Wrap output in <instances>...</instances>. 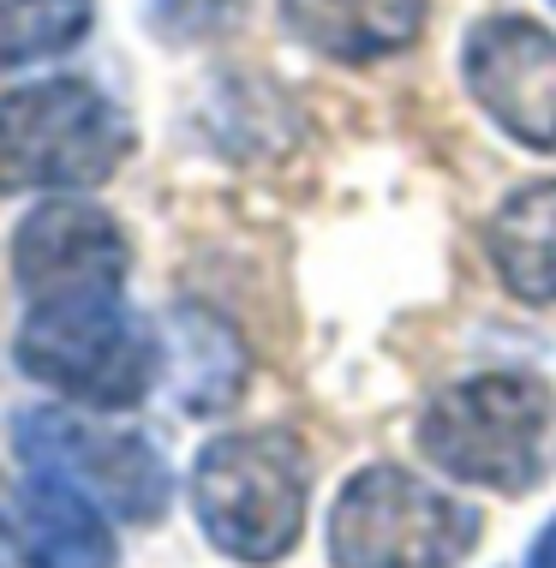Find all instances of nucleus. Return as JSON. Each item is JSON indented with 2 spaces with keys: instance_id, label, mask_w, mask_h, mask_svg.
<instances>
[{
  "instance_id": "nucleus-15",
  "label": "nucleus",
  "mask_w": 556,
  "mask_h": 568,
  "mask_svg": "<svg viewBox=\"0 0 556 568\" xmlns=\"http://www.w3.org/2000/svg\"><path fill=\"white\" fill-rule=\"evenodd\" d=\"M527 568H556V520H550V527L533 539V550H527Z\"/></svg>"
},
{
  "instance_id": "nucleus-17",
  "label": "nucleus",
  "mask_w": 556,
  "mask_h": 568,
  "mask_svg": "<svg viewBox=\"0 0 556 568\" xmlns=\"http://www.w3.org/2000/svg\"><path fill=\"white\" fill-rule=\"evenodd\" d=\"M550 7H556V0H550Z\"/></svg>"
},
{
  "instance_id": "nucleus-7",
  "label": "nucleus",
  "mask_w": 556,
  "mask_h": 568,
  "mask_svg": "<svg viewBox=\"0 0 556 568\" xmlns=\"http://www.w3.org/2000/svg\"><path fill=\"white\" fill-rule=\"evenodd\" d=\"M132 245L102 204L84 197H49L12 227V282L24 305L60 300H114L127 294Z\"/></svg>"
},
{
  "instance_id": "nucleus-2",
  "label": "nucleus",
  "mask_w": 556,
  "mask_h": 568,
  "mask_svg": "<svg viewBox=\"0 0 556 568\" xmlns=\"http://www.w3.org/2000/svg\"><path fill=\"white\" fill-rule=\"evenodd\" d=\"M12 359L30 383L90 413H132L162 377V335L132 317L127 294L30 305Z\"/></svg>"
},
{
  "instance_id": "nucleus-10",
  "label": "nucleus",
  "mask_w": 556,
  "mask_h": 568,
  "mask_svg": "<svg viewBox=\"0 0 556 568\" xmlns=\"http://www.w3.org/2000/svg\"><path fill=\"white\" fill-rule=\"evenodd\" d=\"M162 372L174 389V407L192 419H215L240 402L252 353H245L240 329L228 317L204 312V305H168L162 317Z\"/></svg>"
},
{
  "instance_id": "nucleus-9",
  "label": "nucleus",
  "mask_w": 556,
  "mask_h": 568,
  "mask_svg": "<svg viewBox=\"0 0 556 568\" xmlns=\"http://www.w3.org/2000/svg\"><path fill=\"white\" fill-rule=\"evenodd\" d=\"M97 497L49 467H19L12 490V550L24 568H120V539Z\"/></svg>"
},
{
  "instance_id": "nucleus-16",
  "label": "nucleus",
  "mask_w": 556,
  "mask_h": 568,
  "mask_svg": "<svg viewBox=\"0 0 556 568\" xmlns=\"http://www.w3.org/2000/svg\"><path fill=\"white\" fill-rule=\"evenodd\" d=\"M12 539V515H0V545ZM0 568H7V550H0Z\"/></svg>"
},
{
  "instance_id": "nucleus-3",
  "label": "nucleus",
  "mask_w": 556,
  "mask_h": 568,
  "mask_svg": "<svg viewBox=\"0 0 556 568\" xmlns=\"http://www.w3.org/2000/svg\"><path fill=\"white\" fill-rule=\"evenodd\" d=\"M550 419L556 407L538 377L478 372L431 395V407L419 413V455L455 485L520 497L545 473Z\"/></svg>"
},
{
  "instance_id": "nucleus-13",
  "label": "nucleus",
  "mask_w": 556,
  "mask_h": 568,
  "mask_svg": "<svg viewBox=\"0 0 556 568\" xmlns=\"http://www.w3.org/2000/svg\"><path fill=\"white\" fill-rule=\"evenodd\" d=\"M97 0H0V72L79 49Z\"/></svg>"
},
{
  "instance_id": "nucleus-14",
  "label": "nucleus",
  "mask_w": 556,
  "mask_h": 568,
  "mask_svg": "<svg viewBox=\"0 0 556 568\" xmlns=\"http://www.w3.org/2000/svg\"><path fill=\"white\" fill-rule=\"evenodd\" d=\"M245 19V0H144V24L162 42H215Z\"/></svg>"
},
{
  "instance_id": "nucleus-4",
  "label": "nucleus",
  "mask_w": 556,
  "mask_h": 568,
  "mask_svg": "<svg viewBox=\"0 0 556 568\" xmlns=\"http://www.w3.org/2000/svg\"><path fill=\"white\" fill-rule=\"evenodd\" d=\"M127 150L132 120L90 79H37L0 97V192H90Z\"/></svg>"
},
{
  "instance_id": "nucleus-11",
  "label": "nucleus",
  "mask_w": 556,
  "mask_h": 568,
  "mask_svg": "<svg viewBox=\"0 0 556 568\" xmlns=\"http://www.w3.org/2000/svg\"><path fill=\"white\" fill-rule=\"evenodd\" d=\"M431 0H282V24L323 60L371 67L413 49Z\"/></svg>"
},
{
  "instance_id": "nucleus-5",
  "label": "nucleus",
  "mask_w": 556,
  "mask_h": 568,
  "mask_svg": "<svg viewBox=\"0 0 556 568\" xmlns=\"http://www.w3.org/2000/svg\"><path fill=\"white\" fill-rule=\"evenodd\" d=\"M478 545V509L395 460H371L330 509L335 568H461Z\"/></svg>"
},
{
  "instance_id": "nucleus-8",
  "label": "nucleus",
  "mask_w": 556,
  "mask_h": 568,
  "mask_svg": "<svg viewBox=\"0 0 556 568\" xmlns=\"http://www.w3.org/2000/svg\"><path fill=\"white\" fill-rule=\"evenodd\" d=\"M461 79L515 144L556 150V30L520 12H491L461 42Z\"/></svg>"
},
{
  "instance_id": "nucleus-6",
  "label": "nucleus",
  "mask_w": 556,
  "mask_h": 568,
  "mask_svg": "<svg viewBox=\"0 0 556 568\" xmlns=\"http://www.w3.org/2000/svg\"><path fill=\"white\" fill-rule=\"evenodd\" d=\"M12 449L19 467H49L72 479L84 497H97L114 520L150 527L174 503V467L144 432L102 425V413L72 407H24L12 413Z\"/></svg>"
},
{
  "instance_id": "nucleus-1",
  "label": "nucleus",
  "mask_w": 556,
  "mask_h": 568,
  "mask_svg": "<svg viewBox=\"0 0 556 568\" xmlns=\"http://www.w3.org/2000/svg\"><path fill=\"white\" fill-rule=\"evenodd\" d=\"M185 497H192L198 532L228 562L270 568L305 532L312 460L287 432H234L198 449Z\"/></svg>"
},
{
  "instance_id": "nucleus-12",
  "label": "nucleus",
  "mask_w": 556,
  "mask_h": 568,
  "mask_svg": "<svg viewBox=\"0 0 556 568\" xmlns=\"http://www.w3.org/2000/svg\"><path fill=\"white\" fill-rule=\"evenodd\" d=\"M485 252L515 300L556 305V180H533L503 197L485 227Z\"/></svg>"
}]
</instances>
